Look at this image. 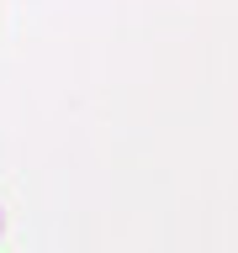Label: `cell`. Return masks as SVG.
<instances>
[{"label": "cell", "mask_w": 238, "mask_h": 253, "mask_svg": "<svg viewBox=\"0 0 238 253\" xmlns=\"http://www.w3.org/2000/svg\"><path fill=\"white\" fill-rule=\"evenodd\" d=\"M0 232H5V206H0Z\"/></svg>", "instance_id": "6da1fadb"}]
</instances>
